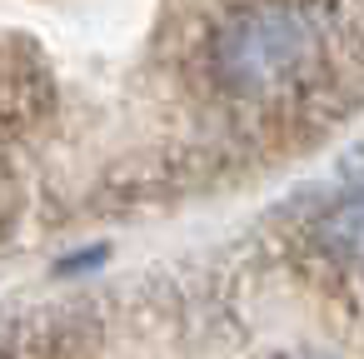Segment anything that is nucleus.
Wrapping results in <instances>:
<instances>
[{
	"label": "nucleus",
	"instance_id": "f257e3e1",
	"mask_svg": "<svg viewBox=\"0 0 364 359\" xmlns=\"http://www.w3.org/2000/svg\"><path fill=\"white\" fill-rule=\"evenodd\" d=\"M329 50V16L314 0H240L210 31L205 70L230 100H279L299 90Z\"/></svg>",
	"mask_w": 364,
	"mask_h": 359
},
{
	"label": "nucleus",
	"instance_id": "f03ea898",
	"mask_svg": "<svg viewBox=\"0 0 364 359\" xmlns=\"http://www.w3.org/2000/svg\"><path fill=\"white\" fill-rule=\"evenodd\" d=\"M314 240L324 254L344 259V264H364V195L334 205L319 225H314Z\"/></svg>",
	"mask_w": 364,
	"mask_h": 359
},
{
	"label": "nucleus",
	"instance_id": "7ed1b4c3",
	"mask_svg": "<svg viewBox=\"0 0 364 359\" xmlns=\"http://www.w3.org/2000/svg\"><path fill=\"white\" fill-rule=\"evenodd\" d=\"M274 359H329V354H314V349H294V354H274Z\"/></svg>",
	"mask_w": 364,
	"mask_h": 359
}]
</instances>
